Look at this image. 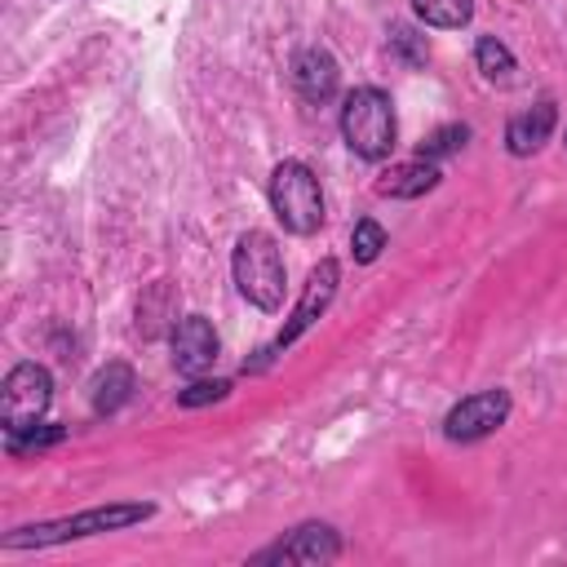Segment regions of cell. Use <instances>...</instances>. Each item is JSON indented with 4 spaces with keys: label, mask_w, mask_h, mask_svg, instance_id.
Masks as SVG:
<instances>
[{
    "label": "cell",
    "mask_w": 567,
    "mask_h": 567,
    "mask_svg": "<svg viewBox=\"0 0 567 567\" xmlns=\"http://www.w3.org/2000/svg\"><path fill=\"white\" fill-rule=\"evenodd\" d=\"M151 505H97L71 518H53V523H31L4 536V549H44V545H62V540H80V536H97V532H124L142 518H151Z\"/></svg>",
    "instance_id": "1"
},
{
    "label": "cell",
    "mask_w": 567,
    "mask_h": 567,
    "mask_svg": "<svg viewBox=\"0 0 567 567\" xmlns=\"http://www.w3.org/2000/svg\"><path fill=\"white\" fill-rule=\"evenodd\" d=\"M341 137L363 159L390 155L394 151V106H390V97L372 84L350 89L346 106H341Z\"/></svg>",
    "instance_id": "2"
},
{
    "label": "cell",
    "mask_w": 567,
    "mask_h": 567,
    "mask_svg": "<svg viewBox=\"0 0 567 567\" xmlns=\"http://www.w3.org/2000/svg\"><path fill=\"white\" fill-rule=\"evenodd\" d=\"M230 270H235L239 292L257 310H279V301H284V257H279V244L266 230L239 235L235 257H230Z\"/></svg>",
    "instance_id": "3"
},
{
    "label": "cell",
    "mask_w": 567,
    "mask_h": 567,
    "mask_svg": "<svg viewBox=\"0 0 567 567\" xmlns=\"http://www.w3.org/2000/svg\"><path fill=\"white\" fill-rule=\"evenodd\" d=\"M270 208L284 221V230H292V235H315L323 226V190H319V177L310 173V164H301V159L275 164Z\"/></svg>",
    "instance_id": "4"
},
{
    "label": "cell",
    "mask_w": 567,
    "mask_h": 567,
    "mask_svg": "<svg viewBox=\"0 0 567 567\" xmlns=\"http://www.w3.org/2000/svg\"><path fill=\"white\" fill-rule=\"evenodd\" d=\"M53 403V377L40 368V363H18L9 368L4 377V390H0V421L9 434H22L31 430Z\"/></svg>",
    "instance_id": "5"
},
{
    "label": "cell",
    "mask_w": 567,
    "mask_h": 567,
    "mask_svg": "<svg viewBox=\"0 0 567 567\" xmlns=\"http://www.w3.org/2000/svg\"><path fill=\"white\" fill-rule=\"evenodd\" d=\"M337 284H341V266H337L332 257H323V261L310 270L306 288H301V301L292 306L288 323H284V328H279V337H275V341L261 350V363H266V359H275L279 350H288V346H292V341H297V337H301V332H306V328H310V323H315V319H319V315L332 306Z\"/></svg>",
    "instance_id": "6"
},
{
    "label": "cell",
    "mask_w": 567,
    "mask_h": 567,
    "mask_svg": "<svg viewBox=\"0 0 567 567\" xmlns=\"http://www.w3.org/2000/svg\"><path fill=\"white\" fill-rule=\"evenodd\" d=\"M505 416H509V394L505 390H478L443 416V434L452 443H474V439H487L496 425H505Z\"/></svg>",
    "instance_id": "7"
},
{
    "label": "cell",
    "mask_w": 567,
    "mask_h": 567,
    "mask_svg": "<svg viewBox=\"0 0 567 567\" xmlns=\"http://www.w3.org/2000/svg\"><path fill=\"white\" fill-rule=\"evenodd\" d=\"M168 346H173V368L186 372V377H199L217 359V332H213V323L204 315L177 319L173 332H168Z\"/></svg>",
    "instance_id": "8"
},
{
    "label": "cell",
    "mask_w": 567,
    "mask_h": 567,
    "mask_svg": "<svg viewBox=\"0 0 567 567\" xmlns=\"http://www.w3.org/2000/svg\"><path fill=\"white\" fill-rule=\"evenodd\" d=\"M337 554H341L337 532L323 527V523H306V527H297L288 540H279L275 549L257 554V563H332Z\"/></svg>",
    "instance_id": "9"
},
{
    "label": "cell",
    "mask_w": 567,
    "mask_h": 567,
    "mask_svg": "<svg viewBox=\"0 0 567 567\" xmlns=\"http://www.w3.org/2000/svg\"><path fill=\"white\" fill-rule=\"evenodd\" d=\"M439 186V164L416 155V159H403V164H390L381 177H377V195H390V199H416L425 190Z\"/></svg>",
    "instance_id": "10"
},
{
    "label": "cell",
    "mask_w": 567,
    "mask_h": 567,
    "mask_svg": "<svg viewBox=\"0 0 567 567\" xmlns=\"http://www.w3.org/2000/svg\"><path fill=\"white\" fill-rule=\"evenodd\" d=\"M292 84L306 102H328L337 93V62L323 49H301L292 62Z\"/></svg>",
    "instance_id": "11"
},
{
    "label": "cell",
    "mask_w": 567,
    "mask_h": 567,
    "mask_svg": "<svg viewBox=\"0 0 567 567\" xmlns=\"http://www.w3.org/2000/svg\"><path fill=\"white\" fill-rule=\"evenodd\" d=\"M554 120H558L554 102H536L532 111H523V115L509 120V128H505V146H509L514 155H532V151H540V146L549 142V133H554Z\"/></svg>",
    "instance_id": "12"
},
{
    "label": "cell",
    "mask_w": 567,
    "mask_h": 567,
    "mask_svg": "<svg viewBox=\"0 0 567 567\" xmlns=\"http://www.w3.org/2000/svg\"><path fill=\"white\" fill-rule=\"evenodd\" d=\"M133 390V372L124 363H106L97 377H93V412L97 416H111Z\"/></svg>",
    "instance_id": "13"
},
{
    "label": "cell",
    "mask_w": 567,
    "mask_h": 567,
    "mask_svg": "<svg viewBox=\"0 0 567 567\" xmlns=\"http://www.w3.org/2000/svg\"><path fill=\"white\" fill-rule=\"evenodd\" d=\"M412 9L430 27H465L474 13V0H412Z\"/></svg>",
    "instance_id": "14"
},
{
    "label": "cell",
    "mask_w": 567,
    "mask_h": 567,
    "mask_svg": "<svg viewBox=\"0 0 567 567\" xmlns=\"http://www.w3.org/2000/svg\"><path fill=\"white\" fill-rule=\"evenodd\" d=\"M474 62H478V71H483L492 84H505V80L514 75V53H509L501 40H492V35H483V40H478Z\"/></svg>",
    "instance_id": "15"
},
{
    "label": "cell",
    "mask_w": 567,
    "mask_h": 567,
    "mask_svg": "<svg viewBox=\"0 0 567 567\" xmlns=\"http://www.w3.org/2000/svg\"><path fill=\"white\" fill-rule=\"evenodd\" d=\"M381 248H385V230H381L372 217L354 221V235H350V252H354V261H377Z\"/></svg>",
    "instance_id": "16"
},
{
    "label": "cell",
    "mask_w": 567,
    "mask_h": 567,
    "mask_svg": "<svg viewBox=\"0 0 567 567\" xmlns=\"http://www.w3.org/2000/svg\"><path fill=\"white\" fill-rule=\"evenodd\" d=\"M465 137H470V128H465V124H443V128H434V133L421 142V155H425V159H434V155L461 151V146H465Z\"/></svg>",
    "instance_id": "17"
},
{
    "label": "cell",
    "mask_w": 567,
    "mask_h": 567,
    "mask_svg": "<svg viewBox=\"0 0 567 567\" xmlns=\"http://www.w3.org/2000/svg\"><path fill=\"white\" fill-rule=\"evenodd\" d=\"M230 394V381H195V385H186L182 394H177V403L182 408H204V403H221Z\"/></svg>",
    "instance_id": "18"
},
{
    "label": "cell",
    "mask_w": 567,
    "mask_h": 567,
    "mask_svg": "<svg viewBox=\"0 0 567 567\" xmlns=\"http://www.w3.org/2000/svg\"><path fill=\"white\" fill-rule=\"evenodd\" d=\"M394 49H403L412 66H416V62H425V53H430V49L421 44V35H416V31H408V27H394Z\"/></svg>",
    "instance_id": "19"
}]
</instances>
